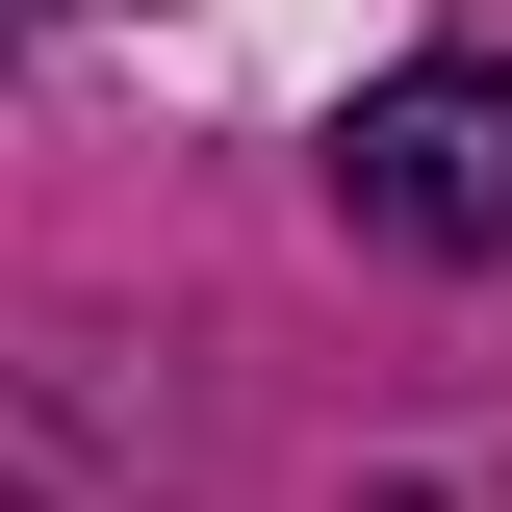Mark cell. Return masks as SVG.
Wrapping results in <instances>:
<instances>
[{"label": "cell", "mask_w": 512, "mask_h": 512, "mask_svg": "<svg viewBox=\"0 0 512 512\" xmlns=\"http://www.w3.org/2000/svg\"><path fill=\"white\" fill-rule=\"evenodd\" d=\"M333 205H359L384 256H512V77H487V52L359 77V128H333Z\"/></svg>", "instance_id": "obj_1"}]
</instances>
